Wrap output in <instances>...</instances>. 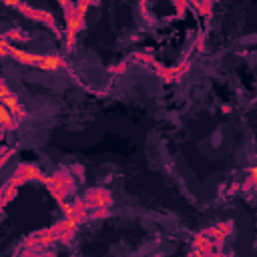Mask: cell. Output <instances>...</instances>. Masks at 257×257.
<instances>
[{"mask_svg": "<svg viewBox=\"0 0 257 257\" xmlns=\"http://www.w3.org/2000/svg\"><path fill=\"white\" fill-rule=\"evenodd\" d=\"M4 52L12 54L20 64H28V66H36L42 70H58L64 66V60L60 56H40V54H30L26 50H18V48H8L4 42Z\"/></svg>", "mask_w": 257, "mask_h": 257, "instance_id": "obj_1", "label": "cell"}, {"mask_svg": "<svg viewBox=\"0 0 257 257\" xmlns=\"http://www.w3.org/2000/svg\"><path fill=\"white\" fill-rule=\"evenodd\" d=\"M2 104L8 106V110H10L14 116H24V108L18 104L16 94H10V92H8V86H6V84H2Z\"/></svg>", "mask_w": 257, "mask_h": 257, "instance_id": "obj_2", "label": "cell"}, {"mask_svg": "<svg viewBox=\"0 0 257 257\" xmlns=\"http://www.w3.org/2000/svg\"><path fill=\"white\" fill-rule=\"evenodd\" d=\"M12 116H14V114L8 110V106L2 104V108H0V118H2V126H4V128H10V126H12ZM14 118H16V116H14Z\"/></svg>", "mask_w": 257, "mask_h": 257, "instance_id": "obj_3", "label": "cell"}, {"mask_svg": "<svg viewBox=\"0 0 257 257\" xmlns=\"http://www.w3.org/2000/svg\"><path fill=\"white\" fill-rule=\"evenodd\" d=\"M251 181L257 185V169H253V171H251Z\"/></svg>", "mask_w": 257, "mask_h": 257, "instance_id": "obj_4", "label": "cell"}]
</instances>
